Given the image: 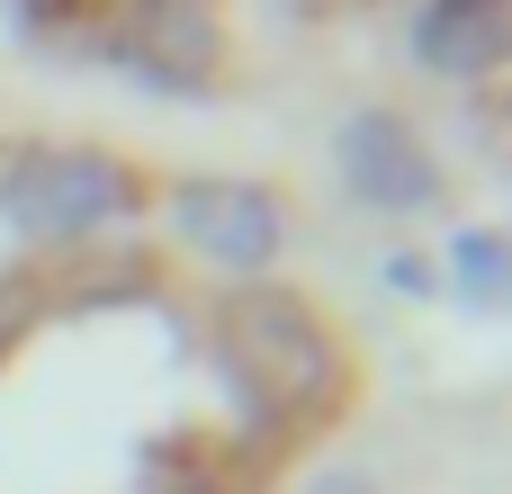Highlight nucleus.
<instances>
[{
	"label": "nucleus",
	"mask_w": 512,
	"mask_h": 494,
	"mask_svg": "<svg viewBox=\"0 0 512 494\" xmlns=\"http://www.w3.org/2000/svg\"><path fill=\"white\" fill-rule=\"evenodd\" d=\"M0 207H9L18 234L63 243V234H90L99 216H117V207H126V180H117L108 162H90V153H36V162L9 171Z\"/></svg>",
	"instance_id": "obj_2"
},
{
	"label": "nucleus",
	"mask_w": 512,
	"mask_h": 494,
	"mask_svg": "<svg viewBox=\"0 0 512 494\" xmlns=\"http://www.w3.org/2000/svg\"><path fill=\"white\" fill-rule=\"evenodd\" d=\"M171 234H180L189 252L225 261V270H252V261L279 252V207H270L261 189H243V180H189V189L171 198Z\"/></svg>",
	"instance_id": "obj_3"
},
{
	"label": "nucleus",
	"mask_w": 512,
	"mask_h": 494,
	"mask_svg": "<svg viewBox=\"0 0 512 494\" xmlns=\"http://www.w3.org/2000/svg\"><path fill=\"white\" fill-rule=\"evenodd\" d=\"M18 324H27V288H0V351L18 342Z\"/></svg>",
	"instance_id": "obj_6"
},
{
	"label": "nucleus",
	"mask_w": 512,
	"mask_h": 494,
	"mask_svg": "<svg viewBox=\"0 0 512 494\" xmlns=\"http://www.w3.org/2000/svg\"><path fill=\"white\" fill-rule=\"evenodd\" d=\"M306 494H387V486H378V477H360V468H324Z\"/></svg>",
	"instance_id": "obj_5"
},
{
	"label": "nucleus",
	"mask_w": 512,
	"mask_h": 494,
	"mask_svg": "<svg viewBox=\"0 0 512 494\" xmlns=\"http://www.w3.org/2000/svg\"><path fill=\"white\" fill-rule=\"evenodd\" d=\"M225 351H234V369L261 387V405H315V396L333 387V342H324V324H315L297 297H279V288H261V297H243V306L225 315Z\"/></svg>",
	"instance_id": "obj_1"
},
{
	"label": "nucleus",
	"mask_w": 512,
	"mask_h": 494,
	"mask_svg": "<svg viewBox=\"0 0 512 494\" xmlns=\"http://www.w3.org/2000/svg\"><path fill=\"white\" fill-rule=\"evenodd\" d=\"M342 162H351L360 198H378V207H423L432 198V162H423V144L396 117H360L342 135Z\"/></svg>",
	"instance_id": "obj_4"
}]
</instances>
